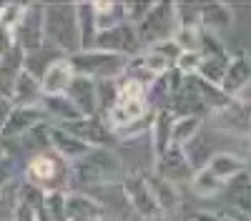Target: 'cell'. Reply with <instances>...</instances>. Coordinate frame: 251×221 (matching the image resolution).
Listing matches in <instances>:
<instances>
[{"instance_id":"1","label":"cell","mask_w":251,"mask_h":221,"mask_svg":"<svg viewBox=\"0 0 251 221\" xmlns=\"http://www.w3.org/2000/svg\"><path fill=\"white\" fill-rule=\"evenodd\" d=\"M128 176L123 161L113 148H91L83 158L68 166V178L73 186H116Z\"/></svg>"},{"instance_id":"2","label":"cell","mask_w":251,"mask_h":221,"mask_svg":"<svg viewBox=\"0 0 251 221\" xmlns=\"http://www.w3.org/2000/svg\"><path fill=\"white\" fill-rule=\"evenodd\" d=\"M46 40L50 46L60 48L63 53H66V58L80 50L75 3L46 5Z\"/></svg>"},{"instance_id":"3","label":"cell","mask_w":251,"mask_h":221,"mask_svg":"<svg viewBox=\"0 0 251 221\" xmlns=\"http://www.w3.org/2000/svg\"><path fill=\"white\" fill-rule=\"evenodd\" d=\"M73 73L83 75V78H93V80H118L126 73V66H128V58L108 53V50H78L73 55H68Z\"/></svg>"},{"instance_id":"4","label":"cell","mask_w":251,"mask_h":221,"mask_svg":"<svg viewBox=\"0 0 251 221\" xmlns=\"http://www.w3.org/2000/svg\"><path fill=\"white\" fill-rule=\"evenodd\" d=\"M176 33H178V20H176L174 3H156L143 23L136 25V35L143 50L166 43V40H174Z\"/></svg>"},{"instance_id":"5","label":"cell","mask_w":251,"mask_h":221,"mask_svg":"<svg viewBox=\"0 0 251 221\" xmlns=\"http://www.w3.org/2000/svg\"><path fill=\"white\" fill-rule=\"evenodd\" d=\"M43 43H46V5L28 3L23 20L13 33V46H18L25 55H30L43 48Z\"/></svg>"},{"instance_id":"6","label":"cell","mask_w":251,"mask_h":221,"mask_svg":"<svg viewBox=\"0 0 251 221\" xmlns=\"http://www.w3.org/2000/svg\"><path fill=\"white\" fill-rule=\"evenodd\" d=\"M123 196H126V204L131 206V211L143 219V221H151L161 214L158 204H156V198L149 189V184H146V176L143 173H136V176H126L123 178Z\"/></svg>"},{"instance_id":"7","label":"cell","mask_w":251,"mask_h":221,"mask_svg":"<svg viewBox=\"0 0 251 221\" xmlns=\"http://www.w3.org/2000/svg\"><path fill=\"white\" fill-rule=\"evenodd\" d=\"M96 48L123 55V58H133L143 50L138 43V35H136V25H131V23H121L116 28L100 30L96 38Z\"/></svg>"},{"instance_id":"8","label":"cell","mask_w":251,"mask_h":221,"mask_svg":"<svg viewBox=\"0 0 251 221\" xmlns=\"http://www.w3.org/2000/svg\"><path fill=\"white\" fill-rule=\"evenodd\" d=\"M63 128L71 131L75 138L86 141L91 148H111L116 144V133L108 126V121L103 116H93V118H78L73 123H63Z\"/></svg>"},{"instance_id":"9","label":"cell","mask_w":251,"mask_h":221,"mask_svg":"<svg viewBox=\"0 0 251 221\" xmlns=\"http://www.w3.org/2000/svg\"><path fill=\"white\" fill-rule=\"evenodd\" d=\"M153 173L178 186L181 181H188V184H191L194 176H196V169L191 166V161L186 158L183 148L171 146V148L166 151L161 158H156V161H153Z\"/></svg>"},{"instance_id":"10","label":"cell","mask_w":251,"mask_h":221,"mask_svg":"<svg viewBox=\"0 0 251 221\" xmlns=\"http://www.w3.org/2000/svg\"><path fill=\"white\" fill-rule=\"evenodd\" d=\"M40 123H48V116L40 106H13L0 128V138H23Z\"/></svg>"},{"instance_id":"11","label":"cell","mask_w":251,"mask_h":221,"mask_svg":"<svg viewBox=\"0 0 251 221\" xmlns=\"http://www.w3.org/2000/svg\"><path fill=\"white\" fill-rule=\"evenodd\" d=\"M66 96L78 106V111L83 113V118L100 116V91H98V80L75 75Z\"/></svg>"},{"instance_id":"12","label":"cell","mask_w":251,"mask_h":221,"mask_svg":"<svg viewBox=\"0 0 251 221\" xmlns=\"http://www.w3.org/2000/svg\"><path fill=\"white\" fill-rule=\"evenodd\" d=\"M73 66L68 58H53L46 66L43 75H40V86H43V96H66L71 83H73Z\"/></svg>"},{"instance_id":"13","label":"cell","mask_w":251,"mask_h":221,"mask_svg":"<svg viewBox=\"0 0 251 221\" xmlns=\"http://www.w3.org/2000/svg\"><path fill=\"white\" fill-rule=\"evenodd\" d=\"M48 138H50V148L55 151V156H58L60 161H66L68 166L73 164V161L83 158V156L91 151V146L86 144V141L75 138L71 131H66L63 126H50Z\"/></svg>"},{"instance_id":"14","label":"cell","mask_w":251,"mask_h":221,"mask_svg":"<svg viewBox=\"0 0 251 221\" xmlns=\"http://www.w3.org/2000/svg\"><path fill=\"white\" fill-rule=\"evenodd\" d=\"M176 116L171 108H158L151 111V148H153V161L161 158L171 148V133H174Z\"/></svg>"},{"instance_id":"15","label":"cell","mask_w":251,"mask_h":221,"mask_svg":"<svg viewBox=\"0 0 251 221\" xmlns=\"http://www.w3.org/2000/svg\"><path fill=\"white\" fill-rule=\"evenodd\" d=\"M66 211H68V221H103V216H106V206L96 196L80 194V191H68Z\"/></svg>"},{"instance_id":"16","label":"cell","mask_w":251,"mask_h":221,"mask_svg":"<svg viewBox=\"0 0 251 221\" xmlns=\"http://www.w3.org/2000/svg\"><path fill=\"white\" fill-rule=\"evenodd\" d=\"M25 60H28V55L20 50L18 46H13L8 53L0 55V98H3V100H10L13 88H15V80H18V75L23 73V68H25Z\"/></svg>"},{"instance_id":"17","label":"cell","mask_w":251,"mask_h":221,"mask_svg":"<svg viewBox=\"0 0 251 221\" xmlns=\"http://www.w3.org/2000/svg\"><path fill=\"white\" fill-rule=\"evenodd\" d=\"M58 156H50V153H35L30 161H28V166H25V181L28 184H35L40 189H55V173H58Z\"/></svg>"},{"instance_id":"18","label":"cell","mask_w":251,"mask_h":221,"mask_svg":"<svg viewBox=\"0 0 251 221\" xmlns=\"http://www.w3.org/2000/svg\"><path fill=\"white\" fill-rule=\"evenodd\" d=\"M149 100H118V103L103 116L108 121V126L113 131L118 128H126V126H133L138 123V121H143L146 116H149Z\"/></svg>"},{"instance_id":"19","label":"cell","mask_w":251,"mask_h":221,"mask_svg":"<svg viewBox=\"0 0 251 221\" xmlns=\"http://www.w3.org/2000/svg\"><path fill=\"white\" fill-rule=\"evenodd\" d=\"M251 83V58L246 53L231 58V63H228V71L221 80V91L228 96V98H234L236 93H241L246 86Z\"/></svg>"},{"instance_id":"20","label":"cell","mask_w":251,"mask_h":221,"mask_svg":"<svg viewBox=\"0 0 251 221\" xmlns=\"http://www.w3.org/2000/svg\"><path fill=\"white\" fill-rule=\"evenodd\" d=\"M40 100H43V86H40V78L30 68H23V73H20L18 80H15L10 103L13 106H40Z\"/></svg>"},{"instance_id":"21","label":"cell","mask_w":251,"mask_h":221,"mask_svg":"<svg viewBox=\"0 0 251 221\" xmlns=\"http://www.w3.org/2000/svg\"><path fill=\"white\" fill-rule=\"evenodd\" d=\"M143 176H146V184H149L161 214H174L181 204L178 186L171 184V181H166V178H161V176H156V173H143Z\"/></svg>"},{"instance_id":"22","label":"cell","mask_w":251,"mask_h":221,"mask_svg":"<svg viewBox=\"0 0 251 221\" xmlns=\"http://www.w3.org/2000/svg\"><path fill=\"white\" fill-rule=\"evenodd\" d=\"M40 108L46 111L48 118L58 121V126L73 123V121L83 118V113L78 111V106L73 103L68 96H43V100H40Z\"/></svg>"},{"instance_id":"23","label":"cell","mask_w":251,"mask_h":221,"mask_svg":"<svg viewBox=\"0 0 251 221\" xmlns=\"http://www.w3.org/2000/svg\"><path fill=\"white\" fill-rule=\"evenodd\" d=\"M75 18H78V35H80V50H91L96 48V38H98V20L93 3H75Z\"/></svg>"},{"instance_id":"24","label":"cell","mask_w":251,"mask_h":221,"mask_svg":"<svg viewBox=\"0 0 251 221\" xmlns=\"http://www.w3.org/2000/svg\"><path fill=\"white\" fill-rule=\"evenodd\" d=\"M206 169L211 171L216 178H221L224 184H228L231 178H236L239 173L246 171V164L239 156H234V153H214L211 158H208Z\"/></svg>"},{"instance_id":"25","label":"cell","mask_w":251,"mask_h":221,"mask_svg":"<svg viewBox=\"0 0 251 221\" xmlns=\"http://www.w3.org/2000/svg\"><path fill=\"white\" fill-rule=\"evenodd\" d=\"M231 20H234V13L224 3H206V5H201V28L203 30H211V33L224 30V28L231 25Z\"/></svg>"},{"instance_id":"26","label":"cell","mask_w":251,"mask_h":221,"mask_svg":"<svg viewBox=\"0 0 251 221\" xmlns=\"http://www.w3.org/2000/svg\"><path fill=\"white\" fill-rule=\"evenodd\" d=\"M96 20H98V30H108L121 23H126V5L123 3H111V0H98L93 3Z\"/></svg>"},{"instance_id":"27","label":"cell","mask_w":251,"mask_h":221,"mask_svg":"<svg viewBox=\"0 0 251 221\" xmlns=\"http://www.w3.org/2000/svg\"><path fill=\"white\" fill-rule=\"evenodd\" d=\"M228 63H231V58H228L226 53L224 55H203L196 75L203 78L206 83H211V86H221V80L228 71Z\"/></svg>"},{"instance_id":"28","label":"cell","mask_w":251,"mask_h":221,"mask_svg":"<svg viewBox=\"0 0 251 221\" xmlns=\"http://www.w3.org/2000/svg\"><path fill=\"white\" fill-rule=\"evenodd\" d=\"M66 198H68V191H63V189L46 191V201H43V209H40V221H68Z\"/></svg>"},{"instance_id":"29","label":"cell","mask_w":251,"mask_h":221,"mask_svg":"<svg viewBox=\"0 0 251 221\" xmlns=\"http://www.w3.org/2000/svg\"><path fill=\"white\" fill-rule=\"evenodd\" d=\"M199 128H201V116H181V118H176L174 133H171V146L183 148L186 144H191V141L199 136Z\"/></svg>"},{"instance_id":"30","label":"cell","mask_w":251,"mask_h":221,"mask_svg":"<svg viewBox=\"0 0 251 221\" xmlns=\"http://www.w3.org/2000/svg\"><path fill=\"white\" fill-rule=\"evenodd\" d=\"M228 196H231V204L236 209L251 214V176L246 171L228 181Z\"/></svg>"},{"instance_id":"31","label":"cell","mask_w":251,"mask_h":221,"mask_svg":"<svg viewBox=\"0 0 251 221\" xmlns=\"http://www.w3.org/2000/svg\"><path fill=\"white\" fill-rule=\"evenodd\" d=\"M191 189H194V194H196V196L208 198V196H216V194L224 189V181H221V178H216L211 171H208V169L203 166V169H199V171H196V176H194V181H191Z\"/></svg>"},{"instance_id":"32","label":"cell","mask_w":251,"mask_h":221,"mask_svg":"<svg viewBox=\"0 0 251 221\" xmlns=\"http://www.w3.org/2000/svg\"><path fill=\"white\" fill-rule=\"evenodd\" d=\"M25 8H28V3H0V25L10 35V40H13L15 28L20 25V20L25 15Z\"/></svg>"},{"instance_id":"33","label":"cell","mask_w":251,"mask_h":221,"mask_svg":"<svg viewBox=\"0 0 251 221\" xmlns=\"http://www.w3.org/2000/svg\"><path fill=\"white\" fill-rule=\"evenodd\" d=\"M15 201H20V204H25L30 209H35L40 214V209H43V201H46V189H40L35 184H28V181H23V184L18 186L15 191Z\"/></svg>"},{"instance_id":"34","label":"cell","mask_w":251,"mask_h":221,"mask_svg":"<svg viewBox=\"0 0 251 221\" xmlns=\"http://www.w3.org/2000/svg\"><path fill=\"white\" fill-rule=\"evenodd\" d=\"M126 5V23L131 25H138L146 20V15H149L153 10L156 3H149V0H141V3H123Z\"/></svg>"},{"instance_id":"35","label":"cell","mask_w":251,"mask_h":221,"mask_svg":"<svg viewBox=\"0 0 251 221\" xmlns=\"http://www.w3.org/2000/svg\"><path fill=\"white\" fill-rule=\"evenodd\" d=\"M201 60H203V55L199 50H183L181 58H178V63H176V71H181L183 75H196Z\"/></svg>"},{"instance_id":"36","label":"cell","mask_w":251,"mask_h":221,"mask_svg":"<svg viewBox=\"0 0 251 221\" xmlns=\"http://www.w3.org/2000/svg\"><path fill=\"white\" fill-rule=\"evenodd\" d=\"M13 181H15V158L10 153H5L0 158V189L10 186Z\"/></svg>"},{"instance_id":"37","label":"cell","mask_w":251,"mask_h":221,"mask_svg":"<svg viewBox=\"0 0 251 221\" xmlns=\"http://www.w3.org/2000/svg\"><path fill=\"white\" fill-rule=\"evenodd\" d=\"M13 221H40V214L25 204H20V201H15L13 206Z\"/></svg>"},{"instance_id":"38","label":"cell","mask_w":251,"mask_h":221,"mask_svg":"<svg viewBox=\"0 0 251 221\" xmlns=\"http://www.w3.org/2000/svg\"><path fill=\"white\" fill-rule=\"evenodd\" d=\"M191 221H228L226 216H219V214H211V211H199L191 216Z\"/></svg>"},{"instance_id":"39","label":"cell","mask_w":251,"mask_h":221,"mask_svg":"<svg viewBox=\"0 0 251 221\" xmlns=\"http://www.w3.org/2000/svg\"><path fill=\"white\" fill-rule=\"evenodd\" d=\"M10 108H13L10 100H3V98H0V128H3V123H5V118H8Z\"/></svg>"},{"instance_id":"40","label":"cell","mask_w":251,"mask_h":221,"mask_svg":"<svg viewBox=\"0 0 251 221\" xmlns=\"http://www.w3.org/2000/svg\"><path fill=\"white\" fill-rule=\"evenodd\" d=\"M5 153H8V151H5V146H3V144H0V158H3Z\"/></svg>"},{"instance_id":"41","label":"cell","mask_w":251,"mask_h":221,"mask_svg":"<svg viewBox=\"0 0 251 221\" xmlns=\"http://www.w3.org/2000/svg\"><path fill=\"white\" fill-rule=\"evenodd\" d=\"M246 173L251 176V158H249V164H246Z\"/></svg>"}]
</instances>
